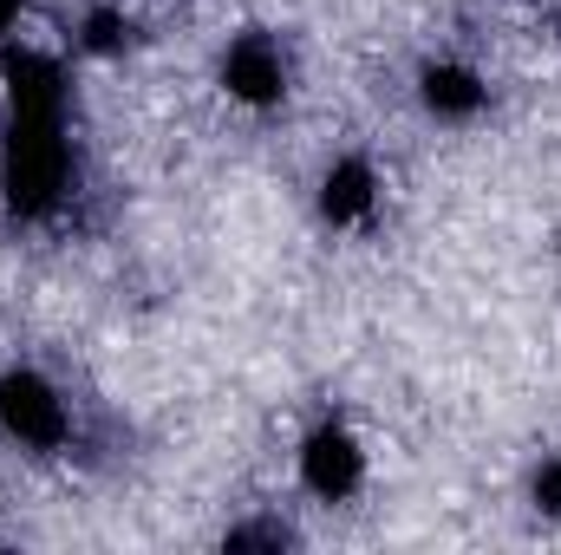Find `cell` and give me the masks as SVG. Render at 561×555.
Listing matches in <instances>:
<instances>
[{"mask_svg": "<svg viewBox=\"0 0 561 555\" xmlns=\"http://www.w3.org/2000/svg\"><path fill=\"white\" fill-rule=\"evenodd\" d=\"M294 471H300V490H307L313 503H346V497H359V484H366V451H359V438H353L340 418H327V424H313V431L300 438Z\"/></svg>", "mask_w": 561, "mask_h": 555, "instance_id": "obj_2", "label": "cell"}, {"mask_svg": "<svg viewBox=\"0 0 561 555\" xmlns=\"http://www.w3.org/2000/svg\"><path fill=\"white\" fill-rule=\"evenodd\" d=\"M222 86H229L242 105H280V92H287L280 39H268V33H242V39L222 53Z\"/></svg>", "mask_w": 561, "mask_h": 555, "instance_id": "obj_3", "label": "cell"}, {"mask_svg": "<svg viewBox=\"0 0 561 555\" xmlns=\"http://www.w3.org/2000/svg\"><path fill=\"white\" fill-rule=\"evenodd\" d=\"M424 105L437 118H477L490 105V86H483V72H470L457 59H437V66H424Z\"/></svg>", "mask_w": 561, "mask_h": 555, "instance_id": "obj_5", "label": "cell"}, {"mask_svg": "<svg viewBox=\"0 0 561 555\" xmlns=\"http://www.w3.org/2000/svg\"><path fill=\"white\" fill-rule=\"evenodd\" d=\"M0 431L13 444H26V451H59L72 438V406H66V393L46 373L7 366L0 373Z\"/></svg>", "mask_w": 561, "mask_h": 555, "instance_id": "obj_1", "label": "cell"}, {"mask_svg": "<svg viewBox=\"0 0 561 555\" xmlns=\"http://www.w3.org/2000/svg\"><path fill=\"white\" fill-rule=\"evenodd\" d=\"M320 209H327V223H340V229L366 223V216L379 209V170H373L366 157H340V163L327 170V183H320Z\"/></svg>", "mask_w": 561, "mask_h": 555, "instance_id": "obj_4", "label": "cell"}]
</instances>
